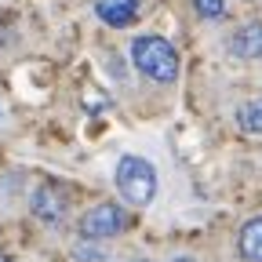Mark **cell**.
I'll list each match as a JSON object with an SVG mask.
<instances>
[{
  "instance_id": "cell-1",
  "label": "cell",
  "mask_w": 262,
  "mask_h": 262,
  "mask_svg": "<svg viewBox=\"0 0 262 262\" xmlns=\"http://www.w3.org/2000/svg\"><path fill=\"white\" fill-rule=\"evenodd\" d=\"M131 62L157 84H171L179 77V51L164 37H135L131 40Z\"/></svg>"
},
{
  "instance_id": "cell-4",
  "label": "cell",
  "mask_w": 262,
  "mask_h": 262,
  "mask_svg": "<svg viewBox=\"0 0 262 262\" xmlns=\"http://www.w3.org/2000/svg\"><path fill=\"white\" fill-rule=\"evenodd\" d=\"M33 211H37V219H44V222H58L66 215V193L58 186H51V182L40 186L33 193Z\"/></svg>"
},
{
  "instance_id": "cell-8",
  "label": "cell",
  "mask_w": 262,
  "mask_h": 262,
  "mask_svg": "<svg viewBox=\"0 0 262 262\" xmlns=\"http://www.w3.org/2000/svg\"><path fill=\"white\" fill-rule=\"evenodd\" d=\"M237 124H241V131H248V135H258L262 131V95L248 98V102L237 110Z\"/></svg>"
},
{
  "instance_id": "cell-7",
  "label": "cell",
  "mask_w": 262,
  "mask_h": 262,
  "mask_svg": "<svg viewBox=\"0 0 262 262\" xmlns=\"http://www.w3.org/2000/svg\"><path fill=\"white\" fill-rule=\"evenodd\" d=\"M237 248H241V258L244 262H262V215L258 219H248L241 226Z\"/></svg>"
},
{
  "instance_id": "cell-10",
  "label": "cell",
  "mask_w": 262,
  "mask_h": 262,
  "mask_svg": "<svg viewBox=\"0 0 262 262\" xmlns=\"http://www.w3.org/2000/svg\"><path fill=\"white\" fill-rule=\"evenodd\" d=\"M73 258H77V262H102L106 251H102V248H95V241H80V244L73 248Z\"/></svg>"
},
{
  "instance_id": "cell-5",
  "label": "cell",
  "mask_w": 262,
  "mask_h": 262,
  "mask_svg": "<svg viewBox=\"0 0 262 262\" xmlns=\"http://www.w3.org/2000/svg\"><path fill=\"white\" fill-rule=\"evenodd\" d=\"M229 51L237 58H262V22H248L229 37Z\"/></svg>"
},
{
  "instance_id": "cell-9",
  "label": "cell",
  "mask_w": 262,
  "mask_h": 262,
  "mask_svg": "<svg viewBox=\"0 0 262 262\" xmlns=\"http://www.w3.org/2000/svg\"><path fill=\"white\" fill-rule=\"evenodd\" d=\"M193 11L201 18H222L226 15V0H193Z\"/></svg>"
},
{
  "instance_id": "cell-11",
  "label": "cell",
  "mask_w": 262,
  "mask_h": 262,
  "mask_svg": "<svg viewBox=\"0 0 262 262\" xmlns=\"http://www.w3.org/2000/svg\"><path fill=\"white\" fill-rule=\"evenodd\" d=\"M171 262H196V258H189V255H179V258H171Z\"/></svg>"
},
{
  "instance_id": "cell-2",
  "label": "cell",
  "mask_w": 262,
  "mask_h": 262,
  "mask_svg": "<svg viewBox=\"0 0 262 262\" xmlns=\"http://www.w3.org/2000/svg\"><path fill=\"white\" fill-rule=\"evenodd\" d=\"M117 189L127 204H135V208H146L153 196H157V171H153V164L146 157H135V153H127L117 160Z\"/></svg>"
},
{
  "instance_id": "cell-13",
  "label": "cell",
  "mask_w": 262,
  "mask_h": 262,
  "mask_svg": "<svg viewBox=\"0 0 262 262\" xmlns=\"http://www.w3.org/2000/svg\"><path fill=\"white\" fill-rule=\"evenodd\" d=\"M131 262H149V258H131Z\"/></svg>"
},
{
  "instance_id": "cell-6",
  "label": "cell",
  "mask_w": 262,
  "mask_h": 262,
  "mask_svg": "<svg viewBox=\"0 0 262 262\" xmlns=\"http://www.w3.org/2000/svg\"><path fill=\"white\" fill-rule=\"evenodd\" d=\"M95 15L102 22H110V26H131L135 15H139V0H98Z\"/></svg>"
},
{
  "instance_id": "cell-3",
  "label": "cell",
  "mask_w": 262,
  "mask_h": 262,
  "mask_svg": "<svg viewBox=\"0 0 262 262\" xmlns=\"http://www.w3.org/2000/svg\"><path fill=\"white\" fill-rule=\"evenodd\" d=\"M124 226H127V215H124V208L120 204H95L84 219H80V233H84V241H106V237H117V233H124Z\"/></svg>"
},
{
  "instance_id": "cell-12",
  "label": "cell",
  "mask_w": 262,
  "mask_h": 262,
  "mask_svg": "<svg viewBox=\"0 0 262 262\" xmlns=\"http://www.w3.org/2000/svg\"><path fill=\"white\" fill-rule=\"evenodd\" d=\"M0 262H11V258H8V255H0Z\"/></svg>"
}]
</instances>
